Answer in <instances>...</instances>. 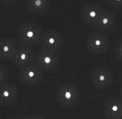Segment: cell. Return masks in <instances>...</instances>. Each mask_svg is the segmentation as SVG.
Instances as JSON below:
<instances>
[{"instance_id":"cell-1","label":"cell","mask_w":122,"mask_h":119,"mask_svg":"<svg viewBox=\"0 0 122 119\" xmlns=\"http://www.w3.org/2000/svg\"><path fill=\"white\" fill-rule=\"evenodd\" d=\"M42 32V27L38 24L24 23L20 25L17 34L21 44L32 47L40 44Z\"/></svg>"},{"instance_id":"cell-2","label":"cell","mask_w":122,"mask_h":119,"mask_svg":"<svg viewBox=\"0 0 122 119\" xmlns=\"http://www.w3.org/2000/svg\"><path fill=\"white\" fill-rule=\"evenodd\" d=\"M56 100L63 107H73L80 100V91L78 87L72 83H64L57 88Z\"/></svg>"},{"instance_id":"cell-3","label":"cell","mask_w":122,"mask_h":119,"mask_svg":"<svg viewBox=\"0 0 122 119\" xmlns=\"http://www.w3.org/2000/svg\"><path fill=\"white\" fill-rule=\"evenodd\" d=\"M86 45L87 50L92 54L103 55L109 50L110 41L105 33L99 31L90 32L86 37Z\"/></svg>"},{"instance_id":"cell-4","label":"cell","mask_w":122,"mask_h":119,"mask_svg":"<svg viewBox=\"0 0 122 119\" xmlns=\"http://www.w3.org/2000/svg\"><path fill=\"white\" fill-rule=\"evenodd\" d=\"M35 61L43 72H54L60 66L58 53L48 51L41 47L35 55Z\"/></svg>"},{"instance_id":"cell-5","label":"cell","mask_w":122,"mask_h":119,"mask_svg":"<svg viewBox=\"0 0 122 119\" xmlns=\"http://www.w3.org/2000/svg\"><path fill=\"white\" fill-rule=\"evenodd\" d=\"M90 79L94 88L98 90H104L112 86L115 82V76L111 69L105 66H100L93 69Z\"/></svg>"},{"instance_id":"cell-6","label":"cell","mask_w":122,"mask_h":119,"mask_svg":"<svg viewBox=\"0 0 122 119\" xmlns=\"http://www.w3.org/2000/svg\"><path fill=\"white\" fill-rule=\"evenodd\" d=\"M105 9L103 5L98 3L88 2L83 3L81 8V16L82 21L86 25L94 26Z\"/></svg>"},{"instance_id":"cell-7","label":"cell","mask_w":122,"mask_h":119,"mask_svg":"<svg viewBox=\"0 0 122 119\" xmlns=\"http://www.w3.org/2000/svg\"><path fill=\"white\" fill-rule=\"evenodd\" d=\"M64 44V37L56 29H46L43 31L40 45L44 49L59 53Z\"/></svg>"},{"instance_id":"cell-8","label":"cell","mask_w":122,"mask_h":119,"mask_svg":"<svg viewBox=\"0 0 122 119\" xmlns=\"http://www.w3.org/2000/svg\"><path fill=\"white\" fill-rule=\"evenodd\" d=\"M20 69V78L25 85L35 86L42 82L43 71L35 62Z\"/></svg>"},{"instance_id":"cell-9","label":"cell","mask_w":122,"mask_h":119,"mask_svg":"<svg viewBox=\"0 0 122 119\" xmlns=\"http://www.w3.org/2000/svg\"><path fill=\"white\" fill-rule=\"evenodd\" d=\"M117 26V16L113 11L109 9H105L102 13L101 16L98 21L94 24V28L99 32L112 33L116 30Z\"/></svg>"},{"instance_id":"cell-10","label":"cell","mask_w":122,"mask_h":119,"mask_svg":"<svg viewBox=\"0 0 122 119\" xmlns=\"http://www.w3.org/2000/svg\"><path fill=\"white\" fill-rule=\"evenodd\" d=\"M103 114L107 119H122L121 96L113 95L107 97L103 104Z\"/></svg>"},{"instance_id":"cell-11","label":"cell","mask_w":122,"mask_h":119,"mask_svg":"<svg viewBox=\"0 0 122 119\" xmlns=\"http://www.w3.org/2000/svg\"><path fill=\"white\" fill-rule=\"evenodd\" d=\"M19 97L18 88L14 83L7 81L0 86V105L12 106Z\"/></svg>"},{"instance_id":"cell-12","label":"cell","mask_w":122,"mask_h":119,"mask_svg":"<svg viewBox=\"0 0 122 119\" xmlns=\"http://www.w3.org/2000/svg\"><path fill=\"white\" fill-rule=\"evenodd\" d=\"M34 51L30 47L18 46L11 60L20 69L34 63Z\"/></svg>"},{"instance_id":"cell-13","label":"cell","mask_w":122,"mask_h":119,"mask_svg":"<svg viewBox=\"0 0 122 119\" xmlns=\"http://www.w3.org/2000/svg\"><path fill=\"white\" fill-rule=\"evenodd\" d=\"M18 46L16 40L12 38H0V60H11Z\"/></svg>"},{"instance_id":"cell-14","label":"cell","mask_w":122,"mask_h":119,"mask_svg":"<svg viewBox=\"0 0 122 119\" xmlns=\"http://www.w3.org/2000/svg\"><path fill=\"white\" fill-rule=\"evenodd\" d=\"M26 6L30 13L42 15L48 11L50 0H26Z\"/></svg>"},{"instance_id":"cell-15","label":"cell","mask_w":122,"mask_h":119,"mask_svg":"<svg viewBox=\"0 0 122 119\" xmlns=\"http://www.w3.org/2000/svg\"><path fill=\"white\" fill-rule=\"evenodd\" d=\"M112 54L115 59L118 62H121L122 60V42L121 39H119L115 43L112 49Z\"/></svg>"},{"instance_id":"cell-16","label":"cell","mask_w":122,"mask_h":119,"mask_svg":"<svg viewBox=\"0 0 122 119\" xmlns=\"http://www.w3.org/2000/svg\"><path fill=\"white\" fill-rule=\"evenodd\" d=\"M8 70L4 65H0V86L8 81Z\"/></svg>"},{"instance_id":"cell-17","label":"cell","mask_w":122,"mask_h":119,"mask_svg":"<svg viewBox=\"0 0 122 119\" xmlns=\"http://www.w3.org/2000/svg\"><path fill=\"white\" fill-rule=\"evenodd\" d=\"M108 5L112 8L121 11L122 7V0H107Z\"/></svg>"},{"instance_id":"cell-18","label":"cell","mask_w":122,"mask_h":119,"mask_svg":"<svg viewBox=\"0 0 122 119\" xmlns=\"http://www.w3.org/2000/svg\"><path fill=\"white\" fill-rule=\"evenodd\" d=\"M15 0H0V3H14Z\"/></svg>"},{"instance_id":"cell-19","label":"cell","mask_w":122,"mask_h":119,"mask_svg":"<svg viewBox=\"0 0 122 119\" xmlns=\"http://www.w3.org/2000/svg\"><path fill=\"white\" fill-rule=\"evenodd\" d=\"M26 119H45V118L38 116H31V117H26Z\"/></svg>"},{"instance_id":"cell-20","label":"cell","mask_w":122,"mask_h":119,"mask_svg":"<svg viewBox=\"0 0 122 119\" xmlns=\"http://www.w3.org/2000/svg\"><path fill=\"white\" fill-rule=\"evenodd\" d=\"M9 119H26V117H11Z\"/></svg>"}]
</instances>
